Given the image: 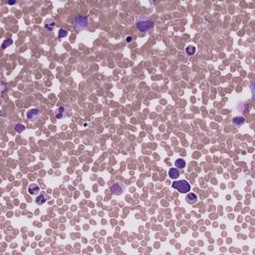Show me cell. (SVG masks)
<instances>
[{"instance_id":"obj_7","label":"cell","mask_w":255,"mask_h":255,"mask_svg":"<svg viewBox=\"0 0 255 255\" xmlns=\"http://www.w3.org/2000/svg\"><path fill=\"white\" fill-rule=\"evenodd\" d=\"M48 199H49V196L47 195L46 193H43L42 192V193H40V195H38L37 197H36V203H37L38 205H42V204H44Z\"/></svg>"},{"instance_id":"obj_10","label":"cell","mask_w":255,"mask_h":255,"mask_svg":"<svg viewBox=\"0 0 255 255\" xmlns=\"http://www.w3.org/2000/svg\"><path fill=\"white\" fill-rule=\"evenodd\" d=\"M55 26H56V23L53 19H48V20H46V22H45V28H46L48 31H53Z\"/></svg>"},{"instance_id":"obj_6","label":"cell","mask_w":255,"mask_h":255,"mask_svg":"<svg viewBox=\"0 0 255 255\" xmlns=\"http://www.w3.org/2000/svg\"><path fill=\"white\" fill-rule=\"evenodd\" d=\"M28 192H29L31 195H36L40 192V187H38L36 183H32V184H29L28 187Z\"/></svg>"},{"instance_id":"obj_15","label":"cell","mask_w":255,"mask_h":255,"mask_svg":"<svg viewBox=\"0 0 255 255\" xmlns=\"http://www.w3.org/2000/svg\"><path fill=\"white\" fill-rule=\"evenodd\" d=\"M24 130H25V127L21 124H17L16 126H15V131H16L17 133H22Z\"/></svg>"},{"instance_id":"obj_13","label":"cell","mask_w":255,"mask_h":255,"mask_svg":"<svg viewBox=\"0 0 255 255\" xmlns=\"http://www.w3.org/2000/svg\"><path fill=\"white\" fill-rule=\"evenodd\" d=\"M64 113H65V108H63V107L58 108L57 112H56V118H57V119H61L62 117L64 116Z\"/></svg>"},{"instance_id":"obj_19","label":"cell","mask_w":255,"mask_h":255,"mask_svg":"<svg viewBox=\"0 0 255 255\" xmlns=\"http://www.w3.org/2000/svg\"><path fill=\"white\" fill-rule=\"evenodd\" d=\"M14 3H15L14 1H12V2H9V4H10V5H12V4H14Z\"/></svg>"},{"instance_id":"obj_2","label":"cell","mask_w":255,"mask_h":255,"mask_svg":"<svg viewBox=\"0 0 255 255\" xmlns=\"http://www.w3.org/2000/svg\"><path fill=\"white\" fill-rule=\"evenodd\" d=\"M89 26V18L86 16L76 15L73 19V27L77 31H83L86 30Z\"/></svg>"},{"instance_id":"obj_16","label":"cell","mask_w":255,"mask_h":255,"mask_svg":"<svg viewBox=\"0 0 255 255\" xmlns=\"http://www.w3.org/2000/svg\"><path fill=\"white\" fill-rule=\"evenodd\" d=\"M68 34V31L66 29H60L59 30V38H64L67 36Z\"/></svg>"},{"instance_id":"obj_5","label":"cell","mask_w":255,"mask_h":255,"mask_svg":"<svg viewBox=\"0 0 255 255\" xmlns=\"http://www.w3.org/2000/svg\"><path fill=\"white\" fill-rule=\"evenodd\" d=\"M40 117L41 114L37 109H31L27 112V119L31 122H37Z\"/></svg>"},{"instance_id":"obj_8","label":"cell","mask_w":255,"mask_h":255,"mask_svg":"<svg viewBox=\"0 0 255 255\" xmlns=\"http://www.w3.org/2000/svg\"><path fill=\"white\" fill-rule=\"evenodd\" d=\"M185 200H187V202L189 204H193L197 201V195L195 193H193V192H191V193H189L187 195Z\"/></svg>"},{"instance_id":"obj_1","label":"cell","mask_w":255,"mask_h":255,"mask_svg":"<svg viewBox=\"0 0 255 255\" xmlns=\"http://www.w3.org/2000/svg\"><path fill=\"white\" fill-rule=\"evenodd\" d=\"M137 24V28L140 30V32H149L151 30L153 29L155 27V23L153 21L151 20L150 18L146 16H139L136 21Z\"/></svg>"},{"instance_id":"obj_9","label":"cell","mask_w":255,"mask_h":255,"mask_svg":"<svg viewBox=\"0 0 255 255\" xmlns=\"http://www.w3.org/2000/svg\"><path fill=\"white\" fill-rule=\"evenodd\" d=\"M168 176H170V178L172 179H176L179 176V170L178 168H172L170 170V172H168Z\"/></svg>"},{"instance_id":"obj_11","label":"cell","mask_w":255,"mask_h":255,"mask_svg":"<svg viewBox=\"0 0 255 255\" xmlns=\"http://www.w3.org/2000/svg\"><path fill=\"white\" fill-rule=\"evenodd\" d=\"M232 123L236 126H242V125L245 123V119L243 117H234L232 120Z\"/></svg>"},{"instance_id":"obj_17","label":"cell","mask_w":255,"mask_h":255,"mask_svg":"<svg viewBox=\"0 0 255 255\" xmlns=\"http://www.w3.org/2000/svg\"><path fill=\"white\" fill-rule=\"evenodd\" d=\"M13 41L11 40V39H7V40H5L3 42V44H2V48H6V46H10V45H12Z\"/></svg>"},{"instance_id":"obj_4","label":"cell","mask_w":255,"mask_h":255,"mask_svg":"<svg viewBox=\"0 0 255 255\" xmlns=\"http://www.w3.org/2000/svg\"><path fill=\"white\" fill-rule=\"evenodd\" d=\"M110 191L115 195H121L125 191V184L121 181H116L110 185Z\"/></svg>"},{"instance_id":"obj_14","label":"cell","mask_w":255,"mask_h":255,"mask_svg":"<svg viewBox=\"0 0 255 255\" xmlns=\"http://www.w3.org/2000/svg\"><path fill=\"white\" fill-rule=\"evenodd\" d=\"M187 55H193V54L195 53V47L194 46L187 47Z\"/></svg>"},{"instance_id":"obj_18","label":"cell","mask_w":255,"mask_h":255,"mask_svg":"<svg viewBox=\"0 0 255 255\" xmlns=\"http://www.w3.org/2000/svg\"><path fill=\"white\" fill-rule=\"evenodd\" d=\"M127 42L128 43H131L132 42V37H127Z\"/></svg>"},{"instance_id":"obj_3","label":"cell","mask_w":255,"mask_h":255,"mask_svg":"<svg viewBox=\"0 0 255 255\" xmlns=\"http://www.w3.org/2000/svg\"><path fill=\"white\" fill-rule=\"evenodd\" d=\"M172 187L180 193H187L191 191V184L187 180H183V179L172 182Z\"/></svg>"},{"instance_id":"obj_12","label":"cell","mask_w":255,"mask_h":255,"mask_svg":"<svg viewBox=\"0 0 255 255\" xmlns=\"http://www.w3.org/2000/svg\"><path fill=\"white\" fill-rule=\"evenodd\" d=\"M174 165H176V168H183L185 166V161L184 159H178L176 161V163H174Z\"/></svg>"}]
</instances>
